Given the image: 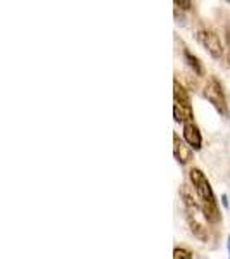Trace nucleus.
<instances>
[{
    "instance_id": "nucleus-1",
    "label": "nucleus",
    "mask_w": 230,
    "mask_h": 259,
    "mask_svg": "<svg viewBox=\"0 0 230 259\" xmlns=\"http://www.w3.org/2000/svg\"><path fill=\"white\" fill-rule=\"evenodd\" d=\"M203 95L221 116H227V100H225L223 87H221V83L218 81V78H215V76L208 78L206 85H204V90H203Z\"/></svg>"
},
{
    "instance_id": "nucleus-2",
    "label": "nucleus",
    "mask_w": 230,
    "mask_h": 259,
    "mask_svg": "<svg viewBox=\"0 0 230 259\" xmlns=\"http://www.w3.org/2000/svg\"><path fill=\"white\" fill-rule=\"evenodd\" d=\"M189 180L192 187H194L196 194H198L199 202H216L210 180H208V177L199 168H192L189 171Z\"/></svg>"
},
{
    "instance_id": "nucleus-3",
    "label": "nucleus",
    "mask_w": 230,
    "mask_h": 259,
    "mask_svg": "<svg viewBox=\"0 0 230 259\" xmlns=\"http://www.w3.org/2000/svg\"><path fill=\"white\" fill-rule=\"evenodd\" d=\"M196 38H198L199 44L208 50V54H210L213 59H220V57H223L225 49H223V45H221L220 36L216 35L215 31L208 30V28H203V30H198V33H196Z\"/></svg>"
},
{
    "instance_id": "nucleus-4",
    "label": "nucleus",
    "mask_w": 230,
    "mask_h": 259,
    "mask_svg": "<svg viewBox=\"0 0 230 259\" xmlns=\"http://www.w3.org/2000/svg\"><path fill=\"white\" fill-rule=\"evenodd\" d=\"M183 140L189 145L192 150H199L203 147V135H201V130L196 123H187L183 124Z\"/></svg>"
},
{
    "instance_id": "nucleus-5",
    "label": "nucleus",
    "mask_w": 230,
    "mask_h": 259,
    "mask_svg": "<svg viewBox=\"0 0 230 259\" xmlns=\"http://www.w3.org/2000/svg\"><path fill=\"white\" fill-rule=\"evenodd\" d=\"M173 156L178 161V164H187L192 161V149L175 133L173 135Z\"/></svg>"
},
{
    "instance_id": "nucleus-6",
    "label": "nucleus",
    "mask_w": 230,
    "mask_h": 259,
    "mask_svg": "<svg viewBox=\"0 0 230 259\" xmlns=\"http://www.w3.org/2000/svg\"><path fill=\"white\" fill-rule=\"evenodd\" d=\"M187 223H189V228H190L192 235H194L196 239H199L203 242L210 240V232H208L206 225L198 220V214H194V212H187Z\"/></svg>"
},
{
    "instance_id": "nucleus-7",
    "label": "nucleus",
    "mask_w": 230,
    "mask_h": 259,
    "mask_svg": "<svg viewBox=\"0 0 230 259\" xmlns=\"http://www.w3.org/2000/svg\"><path fill=\"white\" fill-rule=\"evenodd\" d=\"M173 104L185 106V107H192V100H190L189 92H187V89L178 80L173 81Z\"/></svg>"
},
{
    "instance_id": "nucleus-8",
    "label": "nucleus",
    "mask_w": 230,
    "mask_h": 259,
    "mask_svg": "<svg viewBox=\"0 0 230 259\" xmlns=\"http://www.w3.org/2000/svg\"><path fill=\"white\" fill-rule=\"evenodd\" d=\"M201 211L208 223H218L221 220V211L216 202H201Z\"/></svg>"
},
{
    "instance_id": "nucleus-9",
    "label": "nucleus",
    "mask_w": 230,
    "mask_h": 259,
    "mask_svg": "<svg viewBox=\"0 0 230 259\" xmlns=\"http://www.w3.org/2000/svg\"><path fill=\"white\" fill-rule=\"evenodd\" d=\"M182 56H183V61H185V64L192 69V73H194L196 76H204V66H203V62L199 61L198 56H194V54H192L189 49H183Z\"/></svg>"
},
{
    "instance_id": "nucleus-10",
    "label": "nucleus",
    "mask_w": 230,
    "mask_h": 259,
    "mask_svg": "<svg viewBox=\"0 0 230 259\" xmlns=\"http://www.w3.org/2000/svg\"><path fill=\"white\" fill-rule=\"evenodd\" d=\"M173 118L177 123H182V124L194 123V111H192V107L173 104Z\"/></svg>"
},
{
    "instance_id": "nucleus-11",
    "label": "nucleus",
    "mask_w": 230,
    "mask_h": 259,
    "mask_svg": "<svg viewBox=\"0 0 230 259\" xmlns=\"http://www.w3.org/2000/svg\"><path fill=\"white\" fill-rule=\"evenodd\" d=\"M173 259H194V254H192L189 249L177 247L173 250Z\"/></svg>"
},
{
    "instance_id": "nucleus-12",
    "label": "nucleus",
    "mask_w": 230,
    "mask_h": 259,
    "mask_svg": "<svg viewBox=\"0 0 230 259\" xmlns=\"http://www.w3.org/2000/svg\"><path fill=\"white\" fill-rule=\"evenodd\" d=\"M175 7L177 9H182V11H190L194 7L192 2H187V0H175Z\"/></svg>"
},
{
    "instance_id": "nucleus-13",
    "label": "nucleus",
    "mask_w": 230,
    "mask_h": 259,
    "mask_svg": "<svg viewBox=\"0 0 230 259\" xmlns=\"http://www.w3.org/2000/svg\"><path fill=\"white\" fill-rule=\"evenodd\" d=\"M225 40H227V45H228V49H230V23L225 26Z\"/></svg>"
},
{
    "instance_id": "nucleus-14",
    "label": "nucleus",
    "mask_w": 230,
    "mask_h": 259,
    "mask_svg": "<svg viewBox=\"0 0 230 259\" xmlns=\"http://www.w3.org/2000/svg\"><path fill=\"white\" fill-rule=\"evenodd\" d=\"M221 200H223V206H225V207H228V199H227V195H225V194L221 195Z\"/></svg>"
},
{
    "instance_id": "nucleus-15",
    "label": "nucleus",
    "mask_w": 230,
    "mask_h": 259,
    "mask_svg": "<svg viewBox=\"0 0 230 259\" xmlns=\"http://www.w3.org/2000/svg\"><path fill=\"white\" fill-rule=\"evenodd\" d=\"M227 59H228V64H230V49H227Z\"/></svg>"
},
{
    "instance_id": "nucleus-16",
    "label": "nucleus",
    "mask_w": 230,
    "mask_h": 259,
    "mask_svg": "<svg viewBox=\"0 0 230 259\" xmlns=\"http://www.w3.org/2000/svg\"><path fill=\"white\" fill-rule=\"evenodd\" d=\"M228 256H230V237H228Z\"/></svg>"
}]
</instances>
